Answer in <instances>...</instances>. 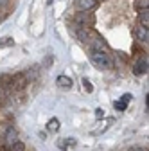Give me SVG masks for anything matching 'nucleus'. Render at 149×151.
Segmentation results:
<instances>
[{
    "instance_id": "a211bd4d",
    "label": "nucleus",
    "mask_w": 149,
    "mask_h": 151,
    "mask_svg": "<svg viewBox=\"0 0 149 151\" xmlns=\"http://www.w3.org/2000/svg\"><path fill=\"white\" fill-rule=\"evenodd\" d=\"M6 45H7V47H11V45H13V38H6V40H4L2 43H0V49L6 47Z\"/></svg>"
},
{
    "instance_id": "6e6552de",
    "label": "nucleus",
    "mask_w": 149,
    "mask_h": 151,
    "mask_svg": "<svg viewBox=\"0 0 149 151\" xmlns=\"http://www.w3.org/2000/svg\"><path fill=\"white\" fill-rule=\"evenodd\" d=\"M110 124H113V119H106V121H104L102 124L99 122V124L95 126V129H92V133H94V135H99V133H104V131L108 129V126H110Z\"/></svg>"
},
{
    "instance_id": "7ed1b4c3",
    "label": "nucleus",
    "mask_w": 149,
    "mask_h": 151,
    "mask_svg": "<svg viewBox=\"0 0 149 151\" xmlns=\"http://www.w3.org/2000/svg\"><path fill=\"white\" fill-rule=\"evenodd\" d=\"M74 24H76V27H85V29H88V25L94 24V16L88 14V13H77L76 16H74Z\"/></svg>"
},
{
    "instance_id": "f3484780",
    "label": "nucleus",
    "mask_w": 149,
    "mask_h": 151,
    "mask_svg": "<svg viewBox=\"0 0 149 151\" xmlns=\"http://www.w3.org/2000/svg\"><path fill=\"white\" fill-rule=\"evenodd\" d=\"M76 144H77L76 139H65V146H67V149H68V147H76Z\"/></svg>"
},
{
    "instance_id": "f257e3e1",
    "label": "nucleus",
    "mask_w": 149,
    "mask_h": 151,
    "mask_svg": "<svg viewBox=\"0 0 149 151\" xmlns=\"http://www.w3.org/2000/svg\"><path fill=\"white\" fill-rule=\"evenodd\" d=\"M90 61L94 63L97 68L101 70H110L113 67V61H111V56L108 52H99V50H92L90 52Z\"/></svg>"
},
{
    "instance_id": "1a4fd4ad",
    "label": "nucleus",
    "mask_w": 149,
    "mask_h": 151,
    "mask_svg": "<svg viewBox=\"0 0 149 151\" xmlns=\"http://www.w3.org/2000/svg\"><path fill=\"white\" fill-rule=\"evenodd\" d=\"M18 139H16V129L13 128V126H9L7 128V131H6V144L7 146H11L13 142H16Z\"/></svg>"
},
{
    "instance_id": "ddd939ff",
    "label": "nucleus",
    "mask_w": 149,
    "mask_h": 151,
    "mask_svg": "<svg viewBox=\"0 0 149 151\" xmlns=\"http://www.w3.org/2000/svg\"><path fill=\"white\" fill-rule=\"evenodd\" d=\"M9 147H11L9 151H24V149H25L24 142H20V140H16V142H13V144H11Z\"/></svg>"
},
{
    "instance_id": "aec40b11",
    "label": "nucleus",
    "mask_w": 149,
    "mask_h": 151,
    "mask_svg": "<svg viewBox=\"0 0 149 151\" xmlns=\"http://www.w3.org/2000/svg\"><path fill=\"white\" fill-rule=\"evenodd\" d=\"M56 146H58L61 151H65V149H67V146H65V140H56Z\"/></svg>"
},
{
    "instance_id": "39448f33",
    "label": "nucleus",
    "mask_w": 149,
    "mask_h": 151,
    "mask_svg": "<svg viewBox=\"0 0 149 151\" xmlns=\"http://www.w3.org/2000/svg\"><path fill=\"white\" fill-rule=\"evenodd\" d=\"M135 36H137V40H138L140 43H147V40H149V31H147L145 27L138 25V27L135 29Z\"/></svg>"
},
{
    "instance_id": "9d476101",
    "label": "nucleus",
    "mask_w": 149,
    "mask_h": 151,
    "mask_svg": "<svg viewBox=\"0 0 149 151\" xmlns=\"http://www.w3.org/2000/svg\"><path fill=\"white\" fill-rule=\"evenodd\" d=\"M138 22H140V25L142 27H149V11L147 9H144V11H138Z\"/></svg>"
},
{
    "instance_id": "dca6fc26",
    "label": "nucleus",
    "mask_w": 149,
    "mask_h": 151,
    "mask_svg": "<svg viewBox=\"0 0 149 151\" xmlns=\"http://www.w3.org/2000/svg\"><path fill=\"white\" fill-rule=\"evenodd\" d=\"M115 110H119V111H124L126 108H128V103L126 101H122V99H119V101H115Z\"/></svg>"
},
{
    "instance_id": "0eeeda50",
    "label": "nucleus",
    "mask_w": 149,
    "mask_h": 151,
    "mask_svg": "<svg viewBox=\"0 0 149 151\" xmlns=\"http://www.w3.org/2000/svg\"><path fill=\"white\" fill-rule=\"evenodd\" d=\"M77 6L81 11H90L97 6V0H77Z\"/></svg>"
},
{
    "instance_id": "2eb2a0df",
    "label": "nucleus",
    "mask_w": 149,
    "mask_h": 151,
    "mask_svg": "<svg viewBox=\"0 0 149 151\" xmlns=\"http://www.w3.org/2000/svg\"><path fill=\"white\" fill-rule=\"evenodd\" d=\"M147 6H149V0H137V2H135V7H137L138 11L147 9Z\"/></svg>"
},
{
    "instance_id": "423d86ee",
    "label": "nucleus",
    "mask_w": 149,
    "mask_h": 151,
    "mask_svg": "<svg viewBox=\"0 0 149 151\" xmlns=\"http://www.w3.org/2000/svg\"><path fill=\"white\" fill-rule=\"evenodd\" d=\"M56 85H58L59 88H65V90H68V88H72V79L68 78V76H58V79H56Z\"/></svg>"
},
{
    "instance_id": "9b49d317",
    "label": "nucleus",
    "mask_w": 149,
    "mask_h": 151,
    "mask_svg": "<svg viewBox=\"0 0 149 151\" xmlns=\"http://www.w3.org/2000/svg\"><path fill=\"white\" fill-rule=\"evenodd\" d=\"M47 129L50 131V133H56V131L59 129V121L56 119V117H52V119L47 122Z\"/></svg>"
},
{
    "instance_id": "f03ea898",
    "label": "nucleus",
    "mask_w": 149,
    "mask_h": 151,
    "mask_svg": "<svg viewBox=\"0 0 149 151\" xmlns=\"http://www.w3.org/2000/svg\"><path fill=\"white\" fill-rule=\"evenodd\" d=\"M27 85H29V79H27V76L24 72H18V74L11 76V85L9 86L13 90H24Z\"/></svg>"
},
{
    "instance_id": "412c9836",
    "label": "nucleus",
    "mask_w": 149,
    "mask_h": 151,
    "mask_svg": "<svg viewBox=\"0 0 149 151\" xmlns=\"http://www.w3.org/2000/svg\"><path fill=\"white\" fill-rule=\"evenodd\" d=\"M120 99H122V101H126V103H129V101H131L133 97H131V93H124V96H122Z\"/></svg>"
},
{
    "instance_id": "20e7f679",
    "label": "nucleus",
    "mask_w": 149,
    "mask_h": 151,
    "mask_svg": "<svg viewBox=\"0 0 149 151\" xmlns=\"http://www.w3.org/2000/svg\"><path fill=\"white\" fill-rule=\"evenodd\" d=\"M133 72L137 76H142L147 72V56H140V58L137 60V63L133 65Z\"/></svg>"
},
{
    "instance_id": "4468645a",
    "label": "nucleus",
    "mask_w": 149,
    "mask_h": 151,
    "mask_svg": "<svg viewBox=\"0 0 149 151\" xmlns=\"http://www.w3.org/2000/svg\"><path fill=\"white\" fill-rule=\"evenodd\" d=\"M83 88H85V92H88V93L94 92V85L90 83V79H88V78H83Z\"/></svg>"
},
{
    "instance_id": "6ab92c4d",
    "label": "nucleus",
    "mask_w": 149,
    "mask_h": 151,
    "mask_svg": "<svg viewBox=\"0 0 149 151\" xmlns=\"http://www.w3.org/2000/svg\"><path fill=\"white\" fill-rule=\"evenodd\" d=\"M104 113H106V111H104L102 108H97V110H95V115H97V119H102V117H104Z\"/></svg>"
},
{
    "instance_id": "f8f14e48",
    "label": "nucleus",
    "mask_w": 149,
    "mask_h": 151,
    "mask_svg": "<svg viewBox=\"0 0 149 151\" xmlns=\"http://www.w3.org/2000/svg\"><path fill=\"white\" fill-rule=\"evenodd\" d=\"M11 85V76L9 74H2L0 76V86H9Z\"/></svg>"
},
{
    "instance_id": "5701e85b",
    "label": "nucleus",
    "mask_w": 149,
    "mask_h": 151,
    "mask_svg": "<svg viewBox=\"0 0 149 151\" xmlns=\"http://www.w3.org/2000/svg\"><path fill=\"white\" fill-rule=\"evenodd\" d=\"M7 4V0H0V6H6Z\"/></svg>"
},
{
    "instance_id": "4be33fe9",
    "label": "nucleus",
    "mask_w": 149,
    "mask_h": 151,
    "mask_svg": "<svg viewBox=\"0 0 149 151\" xmlns=\"http://www.w3.org/2000/svg\"><path fill=\"white\" fill-rule=\"evenodd\" d=\"M129 151H145V149H144V147H131Z\"/></svg>"
}]
</instances>
